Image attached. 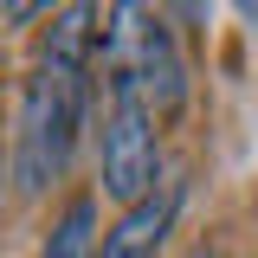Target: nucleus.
<instances>
[{
    "mask_svg": "<svg viewBox=\"0 0 258 258\" xmlns=\"http://www.w3.org/2000/svg\"><path fill=\"white\" fill-rule=\"evenodd\" d=\"M91 78L103 84V129H97V181L110 200L136 207L142 194L161 181V142H155V110L142 103L136 78L116 64H97L91 52Z\"/></svg>",
    "mask_w": 258,
    "mask_h": 258,
    "instance_id": "obj_2",
    "label": "nucleus"
},
{
    "mask_svg": "<svg viewBox=\"0 0 258 258\" xmlns=\"http://www.w3.org/2000/svg\"><path fill=\"white\" fill-rule=\"evenodd\" d=\"M194 258H213V252H194Z\"/></svg>",
    "mask_w": 258,
    "mask_h": 258,
    "instance_id": "obj_6",
    "label": "nucleus"
},
{
    "mask_svg": "<svg viewBox=\"0 0 258 258\" xmlns=\"http://www.w3.org/2000/svg\"><path fill=\"white\" fill-rule=\"evenodd\" d=\"M181 181L174 174H161L155 187L142 194L136 207H123V220L103 232V245H97V258H155L161 239L174 232V213H181Z\"/></svg>",
    "mask_w": 258,
    "mask_h": 258,
    "instance_id": "obj_3",
    "label": "nucleus"
},
{
    "mask_svg": "<svg viewBox=\"0 0 258 258\" xmlns=\"http://www.w3.org/2000/svg\"><path fill=\"white\" fill-rule=\"evenodd\" d=\"M91 52H97V7H58L45 45L32 58L20 91V129H13V174L20 194H45L71 168V149L91 116Z\"/></svg>",
    "mask_w": 258,
    "mask_h": 258,
    "instance_id": "obj_1",
    "label": "nucleus"
},
{
    "mask_svg": "<svg viewBox=\"0 0 258 258\" xmlns=\"http://www.w3.org/2000/svg\"><path fill=\"white\" fill-rule=\"evenodd\" d=\"M245 20H252V26H258V7H245Z\"/></svg>",
    "mask_w": 258,
    "mask_h": 258,
    "instance_id": "obj_5",
    "label": "nucleus"
},
{
    "mask_svg": "<svg viewBox=\"0 0 258 258\" xmlns=\"http://www.w3.org/2000/svg\"><path fill=\"white\" fill-rule=\"evenodd\" d=\"M97 245H103V232H97V200L78 194V200H64V213L52 220L39 258H97Z\"/></svg>",
    "mask_w": 258,
    "mask_h": 258,
    "instance_id": "obj_4",
    "label": "nucleus"
}]
</instances>
